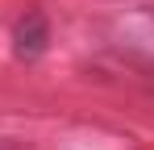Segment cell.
Segmentation results:
<instances>
[{"label": "cell", "instance_id": "1", "mask_svg": "<svg viewBox=\"0 0 154 150\" xmlns=\"http://www.w3.org/2000/svg\"><path fill=\"white\" fill-rule=\"evenodd\" d=\"M46 42H50V25H46V17H42L38 8L25 13V17L17 21V29H13V50H17V58H25V63L42 58V54H46Z\"/></svg>", "mask_w": 154, "mask_h": 150}]
</instances>
